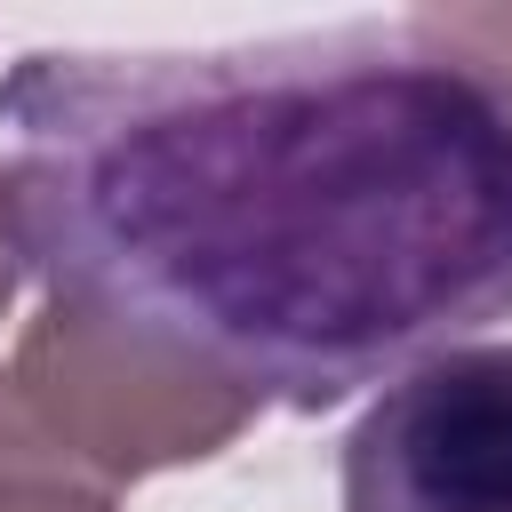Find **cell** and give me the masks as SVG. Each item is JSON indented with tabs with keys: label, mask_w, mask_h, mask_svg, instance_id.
<instances>
[{
	"label": "cell",
	"mask_w": 512,
	"mask_h": 512,
	"mask_svg": "<svg viewBox=\"0 0 512 512\" xmlns=\"http://www.w3.org/2000/svg\"><path fill=\"white\" fill-rule=\"evenodd\" d=\"M0 512H120L112 488H96L80 464H64L40 424L16 408L8 376H0Z\"/></svg>",
	"instance_id": "obj_4"
},
{
	"label": "cell",
	"mask_w": 512,
	"mask_h": 512,
	"mask_svg": "<svg viewBox=\"0 0 512 512\" xmlns=\"http://www.w3.org/2000/svg\"><path fill=\"white\" fill-rule=\"evenodd\" d=\"M0 376L16 408L40 424V440L112 496H128L152 472L224 456L264 408L248 384H232L200 352L72 296H40Z\"/></svg>",
	"instance_id": "obj_2"
},
{
	"label": "cell",
	"mask_w": 512,
	"mask_h": 512,
	"mask_svg": "<svg viewBox=\"0 0 512 512\" xmlns=\"http://www.w3.org/2000/svg\"><path fill=\"white\" fill-rule=\"evenodd\" d=\"M408 48H424L432 64H448L456 80H472L504 120H512V0H480V8H416L400 24Z\"/></svg>",
	"instance_id": "obj_5"
},
{
	"label": "cell",
	"mask_w": 512,
	"mask_h": 512,
	"mask_svg": "<svg viewBox=\"0 0 512 512\" xmlns=\"http://www.w3.org/2000/svg\"><path fill=\"white\" fill-rule=\"evenodd\" d=\"M344 512H512V336L392 376L336 456Z\"/></svg>",
	"instance_id": "obj_3"
},
{
	"label": "cell",
	"mask_w": 512,
	"mask_h": 512,
	"mask_svg": "<svg viewBox=\"0 0 512 512\" xmlns=\"http://www.w3.org/2000/svg\"><path fill=\"white\" fill-rule=\"evenodd\" d=\"M16 280H24V264H16V248H8V232H0V320H8V304H16Z\"/></svg>",
	"instance_id": "obj_6"
},
{
	"label": "cell",
	"mask_w": 512,
	"mask_h": 512,
	"mask_svg": "<svg viewBox=\"0 0 512 512\" xmlns=\"http://www.w3.org/2000/svg\"><path fill=\"white\" fill-rule=\"evenodd\" d=\"M0 232L40 296L328 416L512 320V120L400 32L32 48Z\"/></svg>",
	"instance_id": "obj_1"
}]
</instances>
